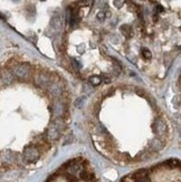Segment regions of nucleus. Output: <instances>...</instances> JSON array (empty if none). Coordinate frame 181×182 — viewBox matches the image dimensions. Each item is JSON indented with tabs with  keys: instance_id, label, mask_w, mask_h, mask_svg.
I'll return each instance as SVG.
<instances>
[{
	"instance_id": "obj_1",
	"label": "nucleus",
	"mask_w": 181,
	"mask_h": 182,
	"mask_svg": "<svg viewBox=\"0 0 181 182\" xmlns=\"http://www.w3.org/2000/svg\"><path fill=\"white\" fill-rule=\"evenodd\" d=\"M155 173H157V166H152L151 169H141L123 178L121 182H157Z\"/></svg>"
},
{
	"instance_id": "obj_2",
	"label": "nucleus",
	"mask_w": 181,
	"mask_h": 182,
	"mask_svg": "<svg viewBox=\"0 0 181 182\" xmlns=\"http://www.w3.org/2000/svg\"><path fill=\"white\" fill-rule=\"evenodd\" d=\"M66 124L63 118H57V120H53V122L51 123V125L48 126L47 131H46V140L49 143H54L58 141L59 138H62L63 133L65 131Z\"/></svg>"
},
{
	"instance_id": "obj_3",
	"label": "nucleus",
	"mask_w": 181,
	"mask_h": 182,
	"mask_svg": "<svg viewBox=\"0 0 181 182\" xmlns=\"http://www.w3.org/2000/svg\"><path fill=\"white\" fill-rule=\"evenodd\" d=\"M67 104L62 98H55L51 106V117L53 120L65 118L67 115Z\"/></svg>"
},
{
	"instance_id": "obj_4",
	"label": "nucleus",
	"mask_w": 181,
	"mask_h": 182,
	"mask_svg": "<svg viewBox=\"0 0 181 182\" xmlns=\"http://www.w3.org/2000/svg\"><path fill=\"white\" fill-rule=\"evenodd\" d=\"M152 130H153V132L157 134V138H161L162 141H164L163 138H165L167 134H168V125H167L165 120L162 118V117L155 118L152 124ZM164 142H165V141H164Z\"/></svg>"
},
{
	"instance_id": "obj_5",
	"label": "nucleus",
	"mask_w": 181,
	"mask_h": 182,
	"mask_svg": "<svg viewBox=\"0 0 181 182\" xmlns=\"http://www.w3.org/2000/svg\"><path fill=\"white\" fill-rule=\"evenodd\" d=\"M12 74H14V76L18 77L19 79L26 81L31 76V67L27 63L18 64L12 68Z\"/></svg>"
},
{
	"instance_id": "obj_6",
	"label": "nucleus",
	"mask_w": 181,
	"mask_h": 182,
	"mask_svg": "<svg viewBox=\"0 0 181 182\" xmlns=\"http://www.w3.org/2000/svg\"><path fill=\"white\" fill-rule=\"evenodd\" d=\"M34 82L38 87L48 89L54 81H53V77H51L49 74H46V73H39V74H37V75L35 76Z\"/></svg>"
},
{
	"instance_id": "obj_7",
	"label": "nucleus",
	"mask_w": 181,
	"mask_h": 182,
	"mask_svg": "<svg viewBox=\"0 0 181 182\" xmlns=\"http://www.w3.org/2000/svg\"><path fill=\"white\" fill-rule=\"evenodd\" d=\"M64 91H65V87L62 83L59 82H53L49 89H48V93L51 94L54 98H59L64 95Z\"/></svg>"
},
{
	"instance_id": "obj_8",
	"label": "nucleus",
	"mask_w": 181,
	"mask_h": 182,
	"mask_svg": "<svg viewBox=\"0 0 181 182\" xmlns=\"http://www.w3.org/2000/svg\"><path fill=\"white\" fill-rule=\"evenodd\" d=\"M15 76L9 69H2L0 72V86H9L14 83Z\"/></svg>"
},
{
	"instance_id": "obj_9",
	"label": "nucleus",
	"mask_w": 181,
	"mask_h": 182,
	"mask_svg": "<svg viewBox=\"0 0 181 182\" xmlns=\"http://www.w3.org/2000/svg\"><path fill=\"white\" fill-rule=\"evenodd\" d=\"M120 30H121V33L123 34L126 38H131L133 36V29H132V27H131L130 25H123V26H121Z\"/></svg>"
},
{
	"instance_id": "obj_10",
	"label": "nucleus",
	"mask_w": 181,
	"mask_h": 182,
	"mask_svg": "<svg viewBox=\"0 0 181 182\" xmlns=\"http://www.w3.org/2000/svg\"><path fill=\"white\" fill-rule=\"evenodd\" d=\"M51 26L55 29H59L62 27V18H61V16H54L51 18Z\"/></svg>"
},
{
	"instance_id": "obj_11",
	"label": "nucleus",
	"mask_w": 181,
	"mask_h": 182,
	"mask_svg": "<svg viewBox=\"0 0 181 182\" xmlns=\"http://www.w3.org/2000/svg\"><path fill=\"white\" fill-rule=\"evenodd\" d=\"M90 83L92 86H97L102 83V79L98 76H92V77H90Z\"/></svg>"
},
{
	"instance_id": "obj_12",
	"label": "nucleus",
	"mask_w": 181,
	"mask_h": 182,
	"mask_svg": "<svg viewBox=\"0 0 181 182\" xmlns=\"http://www.w3.org/2000/svg\"><path fill=\"white\" fill-rule=\"evenodd\" d=\"M142 56L145 58V59H150L151 57H152V54H151V51L147 48H144V49H142Z\"/></svg>"
},
{
	"instance_id": "obj_13",
	"label": "nucleus",
	"mask_w": 181,
	"mask_h": 182,
	"mask_svg": "<svg viewBox=\"0 0 181 182\" xmlns=\"http://www.w3.org/2000/svg\"><path fill=\"white\" fill-rule=\"evenodd\" d=\"M97 18H98L100 20H103V19L105 18V14H104V12H100V14L97 15Z\"/></svg>"
},
{
	"instance_id": "obj_14",
	"label": "nucleus",
	"mask_w": 181,
	"mask_h": 182,
	"mask_svg": "<svg viewBox=\"0 0 181 182\" xmlns=\"http://www.w3.org/2000/svg\"><path fill=\"white\" fill-rule=\"evenodd\" d=\"M72 63H73V65H74V67L76 68V69H79V64L78 63H76V61H72Z\"/></svg>"
},
{
	"instance_id": "obj_15",
	"label": "nucleus",
	"mask_w": 181,
	"mask_h": 182,
	"mask_svg": "<svg viewBox=\"0 0 181 182\" xmlns=\"http://www.w3.org/2000/svg\"><path fill=\"white\" fill-rule=\"evenodd\" d=\"M15 1H19V0H15Z\"/></svg>"
}]
</instances>
